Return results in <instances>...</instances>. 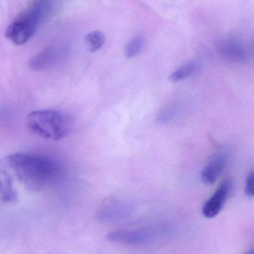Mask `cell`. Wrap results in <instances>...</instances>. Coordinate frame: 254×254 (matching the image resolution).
I'll return each mask as SVG.
<instances>
[{
	"label": "cell",
	"mask_w": 254,
	"mask_h": 254,
	"mask_svg": "<svg viewBox=\"0 0 254 254\" xmlns=\"http://www.w3.org/2000/svg\"><path fill=\"white\" fill-rule=\"evenodd\" d=\"M232 186V182L229 179H226L221 184L203 207L202 213L204 217L213 219L219 214L229 198Z\"/></svg>",
	"instance_id": "6"
},
{
	"label": "cell",
	"mask_w": 254,
	"mask_h": 254,
	"mask_svg": "<svg viewBox=\"0 0 254 254\" xmlns=\"http://www.w3.org/2000/svg\"><path fill=\"white\" fill-rule=\"evenodd\" d=\"M67 52L65 43H52L33 56L28 61V67L36 71L47 69L59 63L66 56Z\"/></svg>",
	"instance_id": "4"
},
{
	"label": "cell",
	"mask_w": 254,
	"mask_h": 254,
	"mask_svg": "<svg viewBox=\"0 0 254 254\" xmlns=\"http://www.w3.org/2000/svg\"><path fill=\"white\" fill-rule=\"evenodd\" d=\"M153 231L152 230H132V231H116L109 233L107 239L111 243L127 246H142L146 244L153 239Z\"/></svg>",
	"instance_id": "7"
},
{
	"label": "cell",
	"mask_w": 254,
	"mask_h": 254,
	"mask_svg": "<svg viewBox=\"0 0 254 254\" xmlns=\"http://www.w3.org/2000/svg\"><path fill=\"white\" fill-rule=\"evenodd\" d=\"M52 8L51 0H34L30 7L6 28L5 37L16 46H22L37 31L39 24Z\"/></svg>",
	"instance_id": "3"
},
{
	"label": "cell",
	"mask_w": 254,
	"mask_h": 254,
	"mask_svg": "<svg viewBox=\"0 0 254 254\" xmlns=\"http://www.w3.org/2000/svg\"><path fill=\"white\" fill-rule=\"evenodd\" d=\"M177 111H178V110L175 106H169L168 108L164 110L163 113L160 115V122L166 123V122L171 120L173 118L175 117Z\"/></svg>",
	"instance_id": "14"
},
{
	"label": "cell",
	"mask_w": 254,
	"mask_h": 254,
	"mask_svg": "<svg viewBox=\"0 0 254 254\" xmlns=\"http://www.w3.org/2000/svg\"><path fill=\"white\" fill-rule=\"evenodd\" d=\"M226 165V158L219 155L213 158L201 172V180L207 185H213L221 176Z\"/></svg>",
	"instance_id": "9"
},
{
	"label": "cell",
	"mask_w": 254,
	"mask_h": 254,
	"mask_svg": "<svg viewBox=\"0 0 254 254\" xmlns=\"http://www.w3.org/2000/svg\"><path fill=\"white\" fill-rule=\"evenodd\" d=\"M243 254H254V250L253 249H251V250L248 251V252H245Z\"/></svg>",
	"instance_id": "16"
},
{
	"label": "cell",
	"mask_w": 254,
	"mask_h": 254,
	"mask_svg": "<svg viewBox=\"0 0 254 254\" xmlns=\"http://www.w3.org/2000/svg\"><path fill=\"white\" fill-rule=\"evenodd\" d=\"M144 45V37L141 35L136 36L131 39L125 46V56L129 59L137 56L143 50Z\"/></svg>",
	"instance_id": "13"
},
{
	"label": "cell",
	"mask_w": 254,
	"mask_h": 254,
	"mask_svg": "<svg viewBox=\"0 0 254 254\" xmlns=\"http://www.w3.org/2000/svg\"><path fill=\"white\" fill-rule=\"evenodd\" d=\"M200 68H201V65H200L199 63L196 62V61L187 63V64L179 67L175 71H173L170 74L169 80L173 83H177V82L186 80L188 77L196 74L199 71Z\"/></svg>",
	"instance_id": "10"
},
{
	"label": "cell",
	"mask_w": 254,
	"mask_h": 254,
	"mask_svg": "<svg viewBox=\"0 0 254 254\" xmlns=\"http://www.w3.org/2000/svg\"><path fill=\"white\" fill-rule=\"evenodd\" d=\"M5 163L24 186L34 192L50 185L60 173L55 161L38 154L16 152L5 158Z\"/></svg>",
	"instance_id": "1"
},
{
	"label": "cell",
	"mask_w": 254,
	"mask_h": 254,
	"mask_svg": "<svg viewBox=\"0 0 254 254\" xmlns=\"http://www.w3.org/2000/svg\"><path fill=\"white\" fill-rule=\"evenodd\" d=\"M217 53L230 62L243 64L248 60V52L240 42L232 39L219 40L216 44Z\"/></svg>",
	"instance_id": "8"
},
{
	"label": "cell",
	"mask_w": 254,
	"mask_h": 254,
	"mask_svg": "<svg viewBox=\"0 0 254 254\" xmlns=\"http://www.w3.org/2000/svg\"><path fill=\"white\" fill-rule=\"evenodd\" d=\"M131 214L132 210L128 204L115 198H108L98 208L97 218L104 223H115L126 220Z\"/></svg>",
	"instance_id": "5"
},
{
	"label": "cell",
	"mask_w": 254,
	"mask_h": 254,
	"mask_svg": "<svg viewBox=\"0 0 254 254\" xmlns=\"http://www.w3.org/2000/svg\"><path fill=\"white\" fill-rule=\"evenodd\" d=\"M0 196L5 202L16 199V193L13 190L11 179L6 173H0Z\"/></svg>",
	"instance_id": "11"
},
{
	"label": "cell",
	"mask_w": 254,
	"mask_h": 254,
	"mask_svg": "<svg viewBox=\"0 0 254 254\" xmlns=\"http://www.w3.org/2000/svg\"><path fill=\"white\" fill-rule=\"evenodd\" d=\"M246 193L249 198H253L254 195V173L252 171L248 176L246 180Z\"/></svg>",
	"instance_id": "15"
},
{
	"label": "cell",
	"mask_w": 254,
	"mask_h": 254,
	"mask_svg": "<svg viewBox=\"0 0 254 254\" xmlns=\"http://www.w3.org/2000/svg\"><path fill=\"white\" fill-rule=\"evenodd\" d=\"M85 41L88 50L90 52H95L102 47L105 42V36L102 31L96 30L88 33L85 36Z\"/></svg>",
	"instance_id": "12"
},
{
	"label": "cell",
	"mask_w": 254,
	"mask_h": 254,
	"mask_svg": "<svg viewBox=\"0 0 254 254\" xmlns=\"http://www.w3.org/2000/svg\"><path fill=\"white\" fill-rule=\"evenodd\" d=\"M26 125L33 133L42 138L60 140L69 135L73 122L71 117L64 112L38 110L28 115Z\"/></svg>",
	"instance_id": "2"
}]
</instances>
